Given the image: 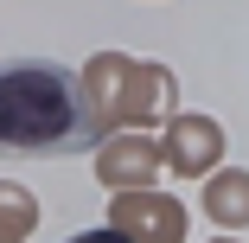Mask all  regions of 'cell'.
Here are the masks:
<instances>
[{
  "mask_svg": "<svg viewBox=\"0 0 249 243\" xmlns=\"http://www.w3.org/2000/svg\"><path fill=\"white\" fill-rule=\"evenodd\" d=\"M89 103L83 77L58 58H13L0 64V148L7 154H71L89 148Z\"/></svg>",
  "mask_w": 249,
  "mask_h": 243,
  "instance_id": "6da1fadb",
  "label": "cell"
},
{
  "mask_svg": "<svg viewBox=\"0 0 249 243\" xmlns=\"http://www.w3.org/2000/svg\"><path fill=\"white\" fill-rule=\"evenodd\" d=\"M166 96V71L134 64V58H96L83 71V103H89V128H122V122H147Z\"/></svg>",
  "mask_w": 249,
  "mask_h": 243,
  "instance_id": "7a4b0ae2",
  "label": "cell"
},
{
  "mask_svg": "<svg viewBox=\"0 0 249 243\" xmlns=\"http://www.w3.org/2000/svg\"><path fill=\"white\" fill-rule=\"evenodd\" d=\"M109 230H122L128 243H179V230H185V218H179V205L173 199H160V192H122L115 199V224Z\"/></svg>",
  "mask_w": 249,
  "mask_h": 243,
  "instance_id": "3957f363",
  "label": "cell"
},
{
  "mask_svg": "<svg viewBox=\"0 0 249 243\" xmlns=\"http://www.w3.org/2000/svg\"><path fill=\"white\" fill-rule=\"evenodd\" d=\"M217 154H224L217 122H205V115H173V134H166V148H160V160H166L173 173L198 179V173L217 167Z\"/></svg>",
  "mask_w": 249,
  "mask_h": 243,
  "instance_id": "277c9868",
  "label": "cell"
},
{
  "mask_svg": "<svg viewBox=\"0 0 249 243\" xmlns=\"http://www.w3.org/2000/svg\"><path fill=\"white\" fill-rule=\"evenodd\" d=\"M154 173H160V148L147 134H115L109 148L96 154V179L115 186V192H141Z\"/></svg>",
  "mask_w": 249,
  "mask_h": 243,
  "instance_id": "5b68a950",
  "label": "cell"
},
{
  "mask_svg": "<svg viewBox=\"0 0 249 243\" xmlns=\"http://www.w3.org/2000/svg\"><path fill=\"white\" fill-rule=\"evenodd\" d=\"M205 211H211L217 224H249V173H211Z\"/></svg>",
  "mask_w": 249,
  "mask_h": 243,
  "instance_id": "8992f818",
  "label": "cell"
},
{
  "mask_svg": "<svg viewBox=\"0 0 249 243\" xmlns=\"http://www.w3.org/2000/svg\"><path fill=\"white\" fill-rule=\"evenodd\" d=\"M26 230H32V199L19 186H0V243H13Z\"/></svg>",
  "mask_w": 249,
  "mask_h": 243,
  "instance_id": "52a82bcc",
  "label": "cell"
},
{
  "mask_svg": "<svg viewBox=\"0 0 249 243\" xmlns=\"http://www.w3.org/2000/svg\"><path fill=\"white\" fill-rule=\"evenodd\" d=\"M71 243H128L122 230H83V237H71Z\"/></svg>",
  "mask_w": 249,
  "mask_h": 243,
  "instance_id": "ba28073f",
  "label": "cell"
}]
</instances>
